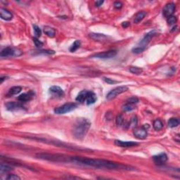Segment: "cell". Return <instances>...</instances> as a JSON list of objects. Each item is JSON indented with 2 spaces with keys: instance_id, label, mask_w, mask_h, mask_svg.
<instances>
[{
  "instance_id": "39",
  "label": "cell",
  "mask_w": 180,
  "mask_h": 180,
  "mask_svg": "<svg viewBox=\"0 0 180 180\" xmlns=\"http://www.w3.org/2000/svg\"><path fill=\"white\" fill-rule=\"evenodd\" d=\"M103 3H104V1H96V6H97V7H99V6H101V5H102Z\"/></svg>"
},
{
  "instance_id": "17",
  "label": "cell",
  "mask_w": 180,
  "mask_h": 180,
  "mask_svg": "<svg viewBox=\"0 0 180 180\" xmlns=\"http://www.w3.org/2000/svg\"><path fill=\"white\" fill-rule=\"evenodd\" d=\"M96 100H97V97H96V94L94 92H92V91H88L86 101H85L87 105L89 106L91 105V104H94Z\"/></svg>"
},
{
  "instance_id": "11",
  "label": "cell",
  "mask_w": 180,
  "mask_h": 180,
  "mask_svg": "<svg viewBox=\"0 0 180 180\" xmlns=\"http://www.w3.org/2000/svg\"><path fill=\"white\" fill-rule=\"evenodd\" d=\"M115 145L121 148H130V147L138 146L139 144L135 142H123L121 140H115Z\"/></svg>"
},
{
  "instance_id": "38",
  "label": "cell",
  "mask_w": 180,
  "mask_h": 180,
  "mask_svg": "<svg viewBox=\"0 0 180 180\" xmlns=\"http://www.w3.org/2000/svg\"><path fill=\"white\" fill-rule=\"evenodd\" d=\"M130 25V23L127 22V21H125V22H123L122 23V26L124 27V28H127V27H128Z\"/></svg>"
},
{
  "instance_id": "13",
  "label": "cell",
  "mask_w": 180,
  "mask_h": 180,
  "mask_svg": "<svg viewBox=\"0 0 180 180\" xmlns=\"http://www.w3.org/2000/svg\"><path fill=\"white\" fill-rule=\"evenodd\" d=\"M49 93L56 97H63L64 96V91L58 86H52L49 88Z\"/></svg>"
},
{
  "instance_id": "28",
  "label": "cell",
  "mask_w": 180,
  "mask_h": 180,
  "mask_svg": "<svg viewBox=\"0 0 180 180\" xmlns=\"http://www.w3.org/2000/svg\"><path fill=\"white\" fill-rule=\"evenodd\" d=\"M135 109V106H133V104H130L127 103V104L124 105L122 106V111H125V112H128V111H132V110Z\"/></svg>"
},
{
  "instance_id": "20",
  "label": "cell",
  "mask_w": 180,
  "mask_h": 180,
  "mask_svg": "<svg viewBox=\"0 0 180 180\" xmlns=\"http://www.w3.org/2000/svg\"><path fill=\"white\" fill-rule=\"evenodd\" d=\"M44 32L49 37H54L56 35V30L53 27H49V26H45L44 27Z\"/></svg>"
},
{
  "instance_id": "9",
  "label": "cell",
  "mask_w": 180,
  "mask_h": 180,
  "mask_svg": "<svg viewBox=\"0 0 180 180\" xmlns=\"http://www.w3.org/2000/svg\"><path fill=\"white\" fill-rule=\"evenodd\" d=\"M133 133L136 138L139 139H144L148 135L147 129H146L144 127H140V128H135Z\"/></svg>"
},
{
  "instance_id": "2",
  "label": "cell",
  "mask_w": 180,
  "mask_h": 180,
  "mask_svg": "<svg viewBox=\"0 0 180 180\" xmlns=\"http://www.w3.org/2000/svg\"><path fill=\"white\" fill-rule=\"evenodd\" d=\"M90 127L91 122L87 118H80L76 121L73 125V137L79 140H82L87 134Z\"/></svg>"
},
{
  "instance_id": "7",
  "label": "cell",
  "mask_w": 180,
  "mask_h": 180,
  "mask_svg": "<svg viewBox=\"0 0 180 180\" xmlns=\"http://www.w3.org/2000/svg\"><path fill=\"white\" fill-rule=\"evenodd\" d=\"M117 55V51L115 50H109L107 52H100V53L96 54L95 55L92 56V58H102V59H106V58H111L115 57Z\"/></svg>"
},
{
  "instance_id": "5",
  "label": "cell",
  "mask_w": 180,
  "mask_h": 180,
  "mask_svg": "<svg viewBox=\"0 0 180 180\" xmlns=\"http://www.w3.org/2000/svg\"><path fill=\"white\" fill-rule=\"evenodd\" d=\"M22 54V52L17 49L13 48V47H8L3 49L0 53V56L1 58H7L11 56H19Z\"/></svg>"
},
{
  "instance_id": "26",
  "label": "cell",
  "mask_w": 180,
  "mask_h": 180,
  "mask_svg": "<svg viewBox=\"0 0 180 180\" xmlns=\"http://www.w3.org/2000/svg\"><path fill=\"white\" fill-rule=\"evenodd\" d=\"M11 170H13V168H11V167L9 166V165L3 164V163L1 164V166H0V171H1V173L9 172L11 171Z\"/></svg>"
},
{
  "instance_id": "21",
  "label": "cell",
  "mask_w": 180,
  "mask_h": 180,
  "mask_svg": "<svg viewBox=\"0 0 180 180\" xmlns=\"http://www.w3.org/2000/svg\"><path fill=\"white\" fill-rule=\"evenodd\" d=\"M21 90H22V87L20 86H15L11 87L10 89L9 90L7 93V96H14L16 95V94H19L21 92Z\"/></svg>"
},
{
  "instance_id": "10",
  "label": "cell",
  "mask_w": 180,
  "mask_h": 180,
  "mask_svg": "<svg viewBox=\"0 0 180 180\" xmlns=\"http://www.w3.org/2000/svg\"><path fill=\"white\" fill-rule=\"evenodd\" d=\"M153 162L158 165H164L168 160V155L165 154V153H160V154L154 155L153 156Z\"/></svg>"
},
{
  "instance_id": "8",
  "label": "cell",
  "mask_w": 180,
  "mask_h": 180,
  "mask_svg": "<svg viewBox=\"0 0 180 180\" xmlns=\"http://www.w3.org/2000/svg\"><path fill=\"white\" fill-rule=\"evenodd\" d=\"M175 11V4L174 3H168L163 9V14L165 18H169L174 14Z\"/></svg>"
},
{
  "instance_id": "4",
  "label": "cell",
  "mask_w": 180,
  "mask_h": 180,
  "mask_svg": "<svg viewBox=\"0 0 180 180\" xmlns=\"http://www.w3.org/2000/svg\"><path fill=\"white\" fill-rule=\"evenodd\" d=\"M77 107H78V105L75 103H67L60 107L55 109L54 113L56 114L61 115V114H65L74 111L75 109H77Z\"/></svg>"
},
{
  "instance_id": "25",
  "label": "cell",
  "mask_w": 180,
  "mask_h": 180,
  "mask_svg": "<svg viewBox=\"0 0 180 180\" xmlns=\"http://www.w3.org/2000/svg\"><path fill=\"white\" fill-rule=\"evenodd\" d=\"M80 45H81V42H80V41L79 40L75 41L74 43L70 46V47L69 48V51L70 52H75V51H77L78 49L80 48Z\"/></svg>"
},
{
  "instance_id": "1",
  "label": "cell",
  "mask_w": 180,
  "mask_h": 180,
  "mask_svg": "<svg viewBox=\"0 0 180 180\" xmlns=\"http://www.w3.org/2000/svg\"><path fill=\"white\" fill-rule=\"evenodd\" d=\"M36 157L39 159L47 160V161L55 162V163H73V164L85 165V166L91 167V168H98V169H106L111 170H125L131 171L135 170V168L129 165L117 163L115 162L102 159H94L88 158L85 157L80 156H70V155L54 154L49 153H37Z\"/></svg>"
},
{
  "instance_id": "12",
  "label": "cell",
  "mask_w": 180,
  "mask_h": 180,
  "mask_svg": "<svg viewBox=\"0 0 180 180\" xmlns=\"http://www.w3.org/2000/svg\"><path fill=\"white\" fill-rule=\"evenodd\" d=\"M6 108L8 111H16L24 109L23 104L19 102H9L6 104Z\"/></svg>"
},
{
  "instance_id": "27",
  "label": "cell",
  "mask_w": 180,
  "mask_h": 180,
  "mask_svg": "<svg viewBox=\"0 0 180 180\" xmlns=\"http://www.w3.org/2000/svg\"><path fill=\"white\" fill-rule=\"evenodd\" d=\"M130 71L132 73L135 75H140L143 72V70L142 68H138V67H130Z\"/></svg>"
},
{
  "instance_id": "34",
  "label": "cell",
  "mask_w": 180,
  "mask_h": 180,
  "mask_svg": "<svg viewBox=\"0 0 180 180\" xmlns=\"http://www.w3.org/2000/svg\"><path fill=\"white\" fill-rule=\"evenodd\" d=\"M139 100L138 98L135 97V96H133V97H131L130 98V99H127V102H128V104H133V105L134 104L139 103Z\"/></svg>"
},
{
  "instance_id": "36",
  "label": "cell",
  "mask_w": 180,
  "mask_h": 180,
  "mask_svg": "<svg viewBox=\"0 0 180 180\" xmlns=\"http://www.w3.org/2000/svg\"><path fill=\"white\" fill-rule=\"evenodd\" d=\"M6 179L8 180H21L20 177L17 176L16 175H9V176L6 177Z\"/></svg>"
},
{
  "instance_id": "22",
  "label": "cell",
  "mask_w": 180,
  "mask_h": 180,
  "mask_svg": "<svg viewBox=\"0 0 180 180\" xmlns=\"http://www.w3.org/2000/svg\"><path fill=\"white\" fill-rule=\"evenodd\" d=\"M33 55H39V54H47V55H52L54 54L55 52L53 50H45V49H39V50H34L32 52Z\"/></svg>"
},
{
  "instance_id": "19",
  "label": "cell",
  "mask_w": 180,
  "mask_h": 180,
  "mask_svg": "<svg viewBox=\"0 0 180 180\" xmlns=\"http://www.w3.org/2000/svg\"><path fill=\"white\" fill-rule=\"evenodd\" d=\"M146 16V11H139V13H137V15L135 16V19H134V23L136 24H139V23L142 22L143 21V19H144L145 16Z\"/></svg>"
},
{
  "instance_id": "18",
  "label": "cell",
  "mask_w": 180,
  "mask_h": 180,
  "mask_svg": "<svg viewBox=\"0 0 180 180\" xmlns=\"http://www.w3.org/2000/svg\"><path fill=\"white\" fill-rule=\"evenodd\" d=\"M87 94H88V91H87V90H82V91H81L79 94H78V95L77 96L75 100H76L77 101H78L79 103L82 104V103H84L85 101H86Z\"/></svg>"
},
{
  "instance_id": "30",
  "label": "cell",
  "mask_w": 180,
  "mask_h": 180,
  "mask_svg": "<svg viewBox=\"0 0 180 180\" xmlns=\"http://www.w3.org/2000/svg\"><path fill=\"white\" fill-rule=\"evenodd\" d=\"M137 122H138V119H137V116H134V117H132V120H131V122H130V125H129V127H133V128H136V127H137Z\"/></svg>"
},
{
  "instance_id": "14",
  "label": "cell",
  "mask_w": 180,
  "mask_h": 180,
  "mask_svg": "<svg viewBox=\"0 0 180 180\" xmlns=\"http://www.w3.org/2000/svg\"><path fill=\"white\" fill-rule=\"evenodd\" d=\"M89 36L90 37V38H91L92 40L95 41H97V42H105L108 39V36L101 33L91 32V33H89Z\"/></svg>"
},
{
  "instance_id": "15",
  "label": "cell",
  "mask_w": 180,
  "mask_h": 180,
  "mask_svg": "<svg viewBox=\"0 0 180 180\" xmlns=\"http://www.w3.org/2000/svg\"><path fill=\"white\" fill-rule=\"evenodd\" d=\"M35 96V93L33 91H30L27 93H24V94H21L18 97V100L22 102H27V101H30Z\"/></svg>"
},
{
  "instance_id": "40",
  "label": "cell",
  "mask_w": 180,
  "mask_h": 180,
  "mask_svg": "<svg viewBox=\"0 0 180 180\" xmlns=\"http://www.w3.org/2000/svg\"><path fill=\"white\" fill-rule=\"evenodd\" d=\"M8 77H1V78H0V81H1V84H2L3 82L5 80H7L8 79Z\"/></svg>"
},
{
  "instance_id": "29",
  "label": "cell",
  "mask_w": 180,
  "mask_h": 180,
  "mask_svg": "<svg viewBox=\"0 0 180 180\" xmlns=\"http://www.w3.org/2000/svg\"><path fill=\"white\" fill-rule=\"evenodd\" d=\"M33 30L34 32H35V35L37 37H40L42 35V30H40V28L37 25H33Z\"/></svg>"
},
{
  "instance_id": "6",
  "label": "cell",
  "mask_w": 180,
  "mask_h": 180,
  "mask_svg": "<svg viewBox=\"0 0 180 180\" xmlns=\"http://www.w3.org/2000/svg\"><path fill=\"white\" fill-rule=\"evenodd\" d=\"M127 90H128V87L126 86L117 87L115 88V89L111 90L110 92L108 93V94L106 95V99H107L108 100H112V99L117 97L119 94L125 92V91H127Z\"/></svg>"
},
{
  "instance_id": "24",
  "label": "cell",
  "mask_w": 180,
  "mask_h": 180,
  "mask_svg": "<svg viewBox=\"0 0 180 180\" xmlns=\"http://www.w3.org/2000/svg\"><path fill=\"white\" fill-rule=\"evenodd\" d=\"M153 126L155 130L159 131L163 129V122H162L160 119H157V120H154V122H153Z\"/></svg>"
},
{
  "instance_id": "23",
  "label": "cell",
  "mask_w": 180,
  "mask_h": 180,
  "mask_svg": "<svg viewBox=\"0 0 180 180\" xmlns=\"http://www.w3.org/2000/svg\"><path fill=\"white\" fill-rule=\"evenodd\" d=\"M168 125L170 127L173 128V127H176L179 125V120L178 119L175 118V117H172L168 120Z\"/></svg>"
},
{
  "instance_id": "33",
  "label": "cell",
  "mask_w": 180,
  "mask_h": 180,
  "mask_svg": "<svg viewBox=\"0 0 180 180\" xmlns=\"http://www.w3.org/2000/svg\"><path fill=\"white\" fill-rule=\"evenodd\" d=\"M177 21V19L176 16H171L170 17H169L168 19V23L169 24V25H174V24L176 23Z\"/></svg>"
},
{
  "instance_id": "37",
  "label": "cell",
  "mask_w": 180,
  "mask_h": 180,
  "mask_svg": "<svg viewBox=\"0 0 180 180\" xmlns=\"http://www.w3.org/2000/svg\"><path fill=\"white\" fill-rule=\"evenodd\" d=\"M122 6H123V4L120 1H115V2H114V6H115V9H120L122 7Z\"/></svg>"
},
{
  "instance_id": "32",
  "label": "cell",
  "mask_w": 180,
  "mask_h": 180,
  "mask_svg": "<svg viewBox=\"0 0 180 180\" xmlns=\"http://www.w3.org/2000/svg\"><path fill=\"white\" fill-rule=\"evenodd\" d=\"M124 118L122 115H118L116 117V124L117 126H121L123 124Z\"/></svg>"
},
{
  "instance_id": "16",
  "label": "cell",
  "mask_w": 180,
  "mask_h": 180,
  "mask_svg": "<svg viewBox=\"0 0 180 180\" xmlns=\"http://www.w3.org/2000/svg\"><path fill=\"white\" fill-rule=\"evenodd\" d=\"M0 17L1 19L4 21H11L13 19V14H11L9 11L7 9H4V8H1L0 10Z\"/></svg>"
},
{
  "instance_id": "35",
  "label": "cell",
  "mask_w": 180,
  "mask_h": 180,
  "mask_svg": "<svg viewBox=\"0 0 180 180\" xmlns=\"http://www.w3.org/2000/svg\"><path fill=\"white\" fill-rule=\"evenodd\" d=\"M103 80H104L106 83H108V84H109V85H113V84H115V83L118 82L116 81V80L111 79V78H103Z\"/></svg>"
},
{
  "instance_id": "3",
  "label": "cell",
  "mask_w": 180,
  "mask_h": 180,
  "mask_svg": "<svg viewBox=\"0 0 180 180\" xmlns=\"http://www.w3.org/2000/svg\"><path fill=\"white\" fill-rule=\"evenodd\" d=\"M157 35H158V32H157L156 30L150 31V32H148V33L143 37V39L139 42L137 47L142 49L144 51L145 49L146 48L147 45L149 44V42L151 41L152 39H153L154 37H155Z\"/></svg>"
},
{
  "instance_id": "31",
  "label": "cell",
  "mask_w": 180,
  "mask_h": 180,
  "mask_svg": "<svg viewBox=\"0 0 180 180\" xmlns=\"http://www.w3.org/2000/svg\"><path fill=\"white\" fill-rule=\"evenodd\" d=\"M32 40H33V42L34 43H35L36 47H37V48H41V47H42V46H43V42H41V41L40 40H38L37 37H33Z\"/></svg>"
}]
</instances>
